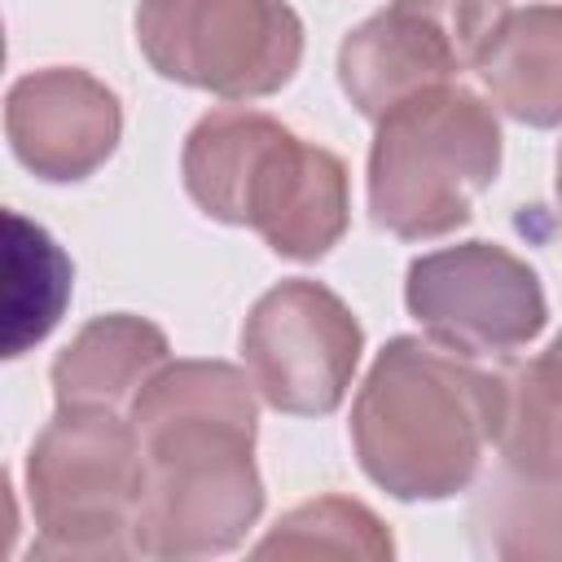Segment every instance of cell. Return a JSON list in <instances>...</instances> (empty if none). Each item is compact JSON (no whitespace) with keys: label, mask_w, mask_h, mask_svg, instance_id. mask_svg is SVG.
<instances>
[{"label":"cell","mask_w":562,"mask_h":562,"mask_svg":"<svg viewBox=\"0 0 562 562\" xmlns=\"http://www.w3.org/2000/svg\"><path fill=\"white\" fill-rule=\"evenodd\" d=\"M255 391L250 369L228 360H167L136 395L127 417L145 448L140 558H215L237 549L259 522Z\"/></svg>","instance_id":"obj_1"},{"label":"cell","mask_w":562,"mask_h":562,"mask_svg":"<svg viewBox=\"0 0 562 562\" xmlns=\"http://www.w3.org/2000/svg\"><path fill=\"white\" fill-rule=\"evenodd\" d=\"M496 426L501 378L417 334L391 338L351 400L356 461L395 501L465 492L496 443Z\"/></svg>","instance_id":"obj_2"},{"label":"cell","mask_w":562,"mask_h":562,"mask_svg":"<svg viewBox=\"0 0 562 562\" xmlns=\"http://www.w3.org/2000/svg\"><path fill=\"white\" fill-rule=\"evenodd\" d=\"M180 171L211 220L255 228L281 259L312 263L351 224L347 162L259 110L202 114L184 136Z\"/></svg>","instance_id":"obj_3"},{"label":"cell","mask_w":562,"mask_h":562,"mask_svg":"<svg viewBox=\"0 0 562 562\" xmlns=\"http://www.w3.org/2000/svg\"><path fill=\"white\" fill-rule=\"evenodd\" d=\"M501 171V123L492 105L439 83L378 119L369 149V215L400 241L443 237L474 215V198Z\"/></svg>","instance_id":"obj_4"},{"label":"cell","mask_w":562,"mask_h":562,"mask_svg":"<svg viewBox=\"0 0 562 562\" xmlns=\"http://www.w3.org/2000/svg\"><path fill=\"white\" fill-rule=\"evenodd\" d=\"M40 558H136L145 448L114 408H57L26 452Z\"/></svg>","instance_id":"obj_5"},{"label":"cell","mask_w":562,"mask_h":562,"mask_svg":"<svg viewBox=\"0 0 562 562\" xmlns=\"http://www.w3.org/2000/svg\"><path fill=\"white\" fill-rule=\"evenodd\" d=\"M145 61L224 101L281 92L303 61V22L285 0H140Z\"/></svg>","instance_id":"obj_6"},{"label":"cell","mask_w":562,"mask_h":562,"mask_svg":"<svg viewBox=\"0 0 562 562\" xmlns=\"http://www.w3.org/2000/svg\"><path fill=\"white\" fill-rule=\"evenodd\" d=\"M364 351L351 307L321 281L290 277L255 299L241 325V356L277 413L325 417L342 404Z\"/></svg>","instance_id":"obj_7"},{"label":"cell","mask_w":562,"mask_h":562,"mask_svg":"<svg viewBox=\"0 0 562 562\" xmlns=\"http://www.w3.org/2000/svg\"><path fill=\"white\" fill-rule=\"evenodd\" d=\"M408 316L461 356H514L544 321V285L527 259L496 241H461L408 263Z\"/></svg>","instance_id":"obj_8"},{"label":"cell","mask_w":562,"mask_h":562,"mask_svg":"<svg viewBox=\"0 0 562 562\" xmlns=\"http://www.w3.org/2000/svg\"><path fill=\"white\" fill-rule=\"evenodd\" d=\"M4 136L31 176L75 184L105 167V158L119 149L123 105L97 75L79 66H44L9 88Z\"/></svg>","instance_id":"obj_9"},{"label":"cell","mask_w":562,"mask_h":562,"mask_svg":"<svg viewBox=\"0 0 562 562\" xmlns=\"http://www.w3.org/2000/svg\"><path fill=\"white\" fill-rule=\"evenodd\" d=\"M465 66L470 61L452 48V40L404 0H391L382 13L364 18L338 48V83L373 123L400 101L452 83V75Z\"/></svg>","instance_id":"obj_10"},{"label":"cell","mask_w":562,"mask_h":562,"mask_svg":"<svg viewBox=\"0 0 562 562\" xmlns=\"http://www.w3.org/2000/svg\"><path fill=\"white\" fill-rule=\"evenodd\" d=\"M167 360H171V342L154 321L132 312L97 316L53 360L48 378H53L57 408L127 413Z\"/></svg>","instance_id":"obj_11"},{"label":"cell","mask_w":562,"mask_h":562,"mask_svg":"<svg viewBox=\"0 0 562 562\" xmlns=\"http://www.w3.org/2000/svg\"><path fill=\"white\" fill-rule=\"evenodd\" d=\"M474 70L509 119L562 127V4L509 9Z\"/></svg>","instance_id":"obj_12"},{"label":"cell","mask_w":562,"mask_h":562,"mask_svg":"<svg viewBox=\"0 0 562 562\" xmlns=\"http://www.w3.org/2000/svg\"><path fill=\"white\" fill-rule=\"evenodd\" d=\"M470 536L479 553L536 562L562 558V479H527L501 465L483 479L470 505Z\"/></svg>","instance_id":"obj_13"},{"label":"cell","mask_w":562,"mask_h":562,"mask_svg":"<svg viewBox=\"0 0 562 562\" xmlns=\"http://www.w3.org/2000/svg\"><path fill=\"white\" fill-rule=\"evenodd\" d=\"M4 356L48 338L70 303V259L31 220L4 215Z\"/></svg>","instance_id":"obj_14"},{"label":"cell","mask_w":562,"mask_h":562,"mask_svg":"<svg viewBox=\"0 0 562 562\" xmlns=\"http://www.w3.org/2000/svg\"><path fill=\"white\" fill-rule=\"evenodd\" d=\"M501 465L527 479H562V351L501 373Z\"/></svg>","instance_id":"obj_15"},{"label":"cell","mask_w":562,"mask_h":562,"mask_svg":"<svg viewBox=\"0 0 562 562\" xmlns=\"http://www.w3.org/2000/svg\"><path fill=\"white\" fill-rule=\"evenodd\" d=\"M312 558V553H338V558H369L382 562L395 553V540L386 522L351 501V496H316L294 505L277 518V527L255 544V558Z\"/></svg>","instance_id":"obj_16"},{"label":"cell","mask_w":562,"mask_h":562,"mask_svg":"<svg viewBox=\"0 0 562 562\" xmlns=\"http://www.w3.org/2000/svg\"><path fill=\"white\" fill-rule=\"evenodd\" d=\"M404 4H413L422 18H430L470 66L479 61L483 44L509 13V0H404Z\"/></svg>","instance_id":"obj_17"},{"label":"cell","mask_w":562,"mask_h":562,"mask_svg":"<svg viewBox=\"0 0 562 562\" xmlns=\"http://www.w3.org/2000/svg\"><path fill=\"white\" fill-rule=\"evenodd\" d=\"M558 202H562V149H558Z\"/></svg>","instance_id":"obj_18"},{"label":"cell","mask_w":562,"mask_h":562,"mask_svg":"<svg viewBox=\"0 0 562 562\" xmlns=\"http://www.w3.org/2000/svg\"><path fill=\"white\" fill-rule=\"evenodd\" d=\"M549 347H558V351H562V334H558V338H553V342H549Z\"/></svg>","instance_id":"obj_19"}]
</instances>
